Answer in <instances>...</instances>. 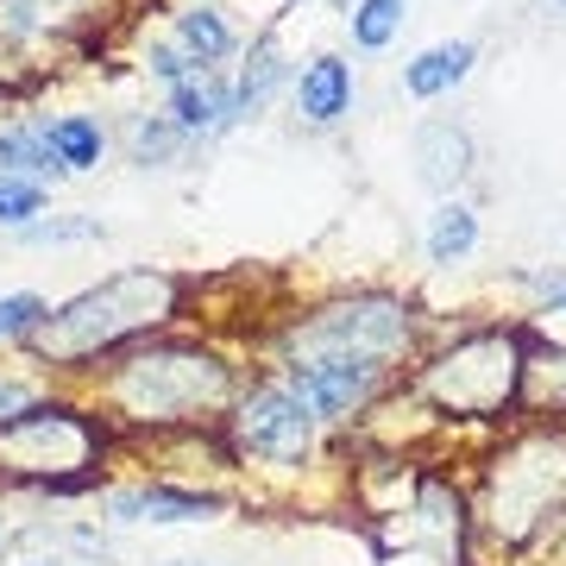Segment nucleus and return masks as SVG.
Returning a JSON list of instances; mask_svg holds the SVG:
<instances>
[{
  "instance_id": "nucleus-1",
  "label": "nucleus",
  "mask_w": 566,
  "mask_h": 566,
  "mask_svg": "<svg viewBox=\"0 0 566 566\" xmlns=\"http://www.w3.org/2000/svg\"><path fill=\"white\" fill-rule=\"evenodd\" d=\"M252 365L221 340V334H189L164 327L151 340L126 346L82 385V397L102 409L120 447L164 441V434H196L221 428L227 409L240 403Z\"/></svg>"
},
{
  "instance_id": "nucleus-2",
  "label": "nucleus",
  "mask_w": 566,
  "mask_h": 566,
  "mask_svg": "<svg viewBox=\"0 0 566 566\" xmlns=\"http://www.w3.org/2000/svg\"><path fill=\"white\" fill-rule=\"evenodd\" d=\"M196 283L202 277L170 271V264H114L95 283H82L76 296L51 303L44 327L25 346V359L39 365L51 385L82 390L114 353L189 322L196 315Z\"/></svg>"
},
{
  "instance_id": "nucleus-3",
  "label": "nucleus",
  "mask_w": 566,
  "mask_h": 566,
  "mask_svg": "<svg viewBox=\"0 0 566 566\" xmlns=\"http://www.w3.org/2000/svg\"><path fill=\"white\" fill-rule=\"evenodd\" d=\"M566 516V422L560 416H516L510 434L485 453L479 485L465 497V566L479 554H542V542Z\"/></svg>"
},
{
  "instance_id": "nucleus-4",
  "label": "nucleus",
  "mask_w": 566,
  "mask_h": 566,
  "mask_svg": "<svg viewBox=\"0 0 566 566\" xmlns=\"http://www.w3.org/2000/svg\"><path fill=\"white\" fill-rule=\"evenodd\" d=\"M120 441L102 422V409L88 403L82 390L57 385L44 390L32 409H20L13 422H0V497L25 491V497H95L107 485Z\"/></svg>"
},
{
  "instance_id": "nucleus-5",
  "label": "nucleus",
  "mask_w": 566,
  "mask_h": 566,
  "mask_svg": "<svg viewBox=\"0 0 566 566\" xmlns=\"http://www.w3.org/2000/svg\"><path fill=\"white\" fill-rule=\"evenodd\" d=\"M528 378V322L460 327L447 340H428L409 365L403 397L434 422H516Z\"/></svg>"
},
{
  "instance_id": "nucleus-6",
  "label": "nucleus",
  "mask_w": 566,
  "mask_h": 566,
  "mask_svg": "<svg viewBox=\"0 0 566 566\" xmlns=\"http://www.w3.org/2000/svg\"><path fill=\"white\" fill-rule=\"evenodd\" d=\"M428 346V315L409 303L403 290H334L322 303H303L290 315H271L264 334H252V353L264 365H290L308 353H365L397 371L422 359Z\"/></svg>"
},
{
  "instance_id": "nucleus-7",
  "label": "nucleus",
  "mask_w": 566,
  "mask_h": 566,
  "mask_svg": "<svg viewBox=\"0 0 566 566\" xmlns=\"http://www.w3.org/2000/svg\"><path fill=\"white\" fill-rule=\"evenodd\" d=\"M221 441L233 453L240 472H264V479H303L322 465V453L334 447L315 416H308L290 390L271 378V371H252L240 390V403L227 409L221 422Z\"/></svg>"
},
{
  "instance_id": "nucleus-8",
  "label": "nucleus",
  "mask_w": 566,
  "mask_h": 566,
  "mask_svg": "<svg viewBox=\"0 0 566 566\" xmlns=\"http://www.w3.org/2000/svg\"><path fill=\"white\" fill-rule=\"evenodd\" d=\"M259 371H271L327 434L359 428L365 416L409 378V371H397V365H385V359H365V353H308V359L259 365Z\"/></svg>"
},
{
  "instance_id": "nucleus-9",
  "label": "nucleus",
  "mask_w": 566,
  "mask_h": 566,
  "mask_svg": "<svg viewBox=\"0 0 566 566\" xmlns=\"http://www.w3.org/2000/svg\"><path fill=\"white\" fill-rule=\"evenodd\" d=\"M233 504H240V491H227V485H189V479L145 472V479L95 491V523H107V528H196V523H221Z\"/></svg>"
},
{
  "instance_id": "nucleus-10",
  "label": "nucleus",
  "mask_w": 566,
  "mask_h": 566,
  "mask_svg": "<svg viewBox=\"0 0 566 566\" xmlns=\"http://www.w3.org/2000/svg\"><path fill=\"white\" fill-rule=\"evenodd\" d=\"M290 107L308 133H334V126L353 120L359 107V76H353V57L346 51H315V57L296 63L290 76Z\"/></svg>"
},
{
  "instance_id": "nucleus-11",
  "label": "nucleus",
  "mask_w": 566,
  "mask_h": 566,
  "mask_svg": "<svg viewBox=\"0 0 566 566\" xmlns=\"http://www.w3.org/2000/svg\"><path fill=\"white\" fill-rule=\"evenodd\" d=\"M164 114L182 126V139L208 151L240 133V107H233V70H202V76H182L177 88H164Z\"/></svg>"
},
{
  "instance_id": "nucleus-12",
  "label": "nucleus",
  "mask_w": 566,
  "mask_h": 566,
  "mask_svg": "<svg viewBox=\"0 0 566 566\" xmlns=\"http://www.w3.org/2000/svg\"><path fill=\"white\" fill-rule=\"evenodd\" d=\"M409 164H416V182H422L428 196L447 202V196H460L465 182H472V170H479V139H472V126L434 114V120H422L409 133Z\"/></svg>"
},
{
  "instance_id": "nucleus-13",
  "label": "nucleus",
  "mask_w": 566,
  "mask_h": 566,
  "mask_svg": "<svg viewBox=\"0 0 566 566\" xmlns=\"http://www.w3.org/2000/svg\"><path fill=\"white\" fill-rule=\"evenodd\" d=\"M290 76H296V63H290V44H283V20L259 25V32L245 39L240 63H233V107H240V126L264 120L271 102L290 88Z\"/></svg>"
},
{
  "instance_id": "nucleus-14",
  "label": "nucleus",
  "mask_w": 566,
  "mask_h": 566,
  "mask_svg": "<svg viewBox=\"0 0 566 566\" xmlns=\"http://www.w3.org/2000/svg\"><path fill=\"white\" fill-rule=\"evenodd\" d=\"M164 32L202 63V70H233L245 51V32L233 25V13H227L221 0H170L164 7Z\"/></svg>"
},
{
  "instance_id": "nucleus-15",
  "label": "nucleus",
  "mask_w": 566,
  "mask_h": 566,
  "mask_svg": "<svg viewBox=\"0 0 566 566\" xmlns=\"http://www.w3.org/2000/svg\"><path fill=\"white\" fill-rule=\"evenodd\" d=\"M114 145L126 151L133 170H177L196 145L182 139V126L164 114V107H126L120 126H114Z\"/></svg>"
},
{
  "instance_id": "nucleus-16",
  "label": "nucleus",
  "mask_w": 566,
  "mask_h": 566,
  "mask_svg": "<svg viewBox=\"0 0 566 566\" xmlns=\"http://www.w3.org/2000/svg\"><path fill=\"white\" fill-rule=\"evenodd\" d=\"M472 70H479V39H434L403 63L397 82H403L409 102H447Z\"/></svg>"
},
{
  "instance_id": "nucleus-17",
  "label": "nucleus",
  "mask_w": 566,
  "mask_h": 566,
  "mask_svg": "<svg viewBox=\"0 0 566 566\" xmlns=\"http://www.w3.org/2000/svg\"><path fill=\"white\" fill-rule=\"evenodd\" d=\"M44 133H51V158L63 164V177H95L114 151V126L95 114V107H70V114H44Z\"/></svg>"
},
{
  "instance_id": "nucleus-18",
  "label": "nucleus",
  "mask_w": 566,
  "mask_h": 566,
  "mask_svg": "<svg viewBox=\"0 0 566 566\" xmlns=\"http://www.w3.org/2000/svg\"><path fill=\"white\" fill-rule=\"evenodd\" d=\"M0 170H20V177H39L44 189H57L63 164L51 158V133H44V114L32 107H13V114H0Z\"/></svg>"
},
{
  "instance_id": "nucleus-19",
  "label": "nucleus",
  "mask_w": 566,
  "mask_h": 566,
  "mask_svg": "<svg viewBox=\"0 0 566 566\" xmlns=\"http://www.w3.org/2000/svg\"><path fill=\"white\" fill-rule=\"evenodd\" d=\"M479 240H485L479 208L465 202V196H447V202H434V214H428L422 259L434 264V271H453V264H465L472 252H479Z\"/></svg>"
},
{
  "instance_id": "nucleus-20",
  "label": "nucleus",
  "mask_w": 566,
  "mask_h": 566,
  "mask_svg": "<svg viewBox=\"0 0 566 566\" xmlns=\"http://www.w3.org/2000/svg\"><path fill=\"white\" fill-rule=\"evenodd\" d=\"M403 25H409V0H353L346 39H353V51L378 57V51H390V44L403 39Z\"/></svg>"
},
{
  "instance_id": "nucleus-21",
  "label": "nucleus",
  "mask_w": 566,
  "mask_h": 566,
  "mask_svg": "<svg viewBox=\"0 0 566 566\" xmlns=\"http://www.w3.org/2000/svg\"><path fill=\"white\" fill-rule=\"evenodd\" d=\"M44 315H51L44 290H0V353H25Z\"/></svg>"
},
{
  "instance_id": "nucleus-22",
  "label": "nucleus",
  "mask_w": 566,
  "mask_h": 566,
  "mask_svg": "<svg viewBox=\"0 0 566 566\" xmlns=\"http://www.w3.org/2000/svg\"><path fill=\"white\" fill-rule=\"evenodd\" d=\"M51 214V189L39 177H20V170H0V233H25L32 221Z\"/></svg>"
},
{
  "instance_id": "nucleus-23",
  "label": "nucleus",
  "mask_w": 566,
  "mask_h": 566,
  "mask_svg": "<svg viewBox=\"0 0 566 566\" xmlns=\"http://www.w3.org/2000/svg\"><path fill=\"white\" fill-rule=\"evenodd\" d=\"M13 240L20 245H95V240H107V221L88 214V208H76V214H44V221H32Z\"/></svg>"
},
{
  "instance_id": "nucleus-24",
  "label": "nucleus",
  "mask_w": 566,
  "mask_h": 566,
  "mask_svg": "<svg viewBox=\"0 0 566 566\" xmlns=\"http://www.w3.org/2000/svg\"><path fill=\"white\" fill-rule=\"evenodd\" d=\"M44 390H57V385H51V378H44L25 353H20V365H0V422H13L20 409H32Z\"/></svg>"
},
{
  "instance_id": "nucleus-25",
  "label": "nucleus",
  "mask_w": 566,
  "mask_h": 566,
  "mask_svg": "<svg viewBox=\"0 0 566 566\" xmlns=\"http://www.w3.org/2000/svg\"><path fill=\"white\" fill-rule=\"evenodd\" d=\"M516 283L535 296V315L542 322H560L566 315V264H554V271H516Z\"/></svg>"
},
{
  "instance_id": "nucleus-26",
  "label": "nucleus",
  "mask_w": 566,
  "mask_h": 566,
  "mask_svg": "<svg viewBox=\"0 0 566 566\" xmlns=\"http://www.w3.org/2000/svg\"><path fill=\"white\" fill-rule=\"evenodd\" d=\"M290 7H327V13H340V20L353 13V0H283V13H290Z\"/></svg>"
},
{
  "instance_id": "nucleus-27",
  "label": "nucleus",
  "mask_w": 566,
  "mask_h": 566,
  "mask_svg": "<svg viewBox=\"0 0 566 566\" xmlns=\"http://www.w3.org/2000/svg\"><path fill=\"white\" fill-rule=\"evenodd\" d=\"M7 566H70V560H44V554H20V560H7Z\"/></svg>"
},
{
  "instance_id": "nucleus-28",
  "label": "nucleus",
  "mask_w": 566,
  "mask_h": 566,
  "mask_svg": "<svg viewBox=\"0 0 566 566\" xmlns=\"http://www.w3.org/2000/svg\"><path fill=\"white\" fill-rule=\"evenodd\" d=\"M164 566H214V560H164Z\"/></svg>"
},
{
  "instance_id": "nucleus-29",
  "label": "nucleus",
  "mask_w": 566,
  "mask_h": 566,
  "mask_svg": "<svg viewBox=\"0 0 566 566\" xmlns=\"http://www.w3.org/2000/svg\"><path fill=\"white\" fill-rule=\"evenodd\" d=\"M0 535H7V497H0Z\"/></svg>"
},
{
  "instance_id": "nucleus-30",
  "label": "nucleus",
  "mask_w": 566,
  "mask_h": 566,
  "mask_svg": "<svg viewBox=\"0 0 566 566\" xmlns=\"http://www.w3.org/2000/svg\"><path fill=\"white\" fill-rule=\"evenodd\" d=\"M542 7H566V0H542Z\"/></svg>"
}]
</instances>
